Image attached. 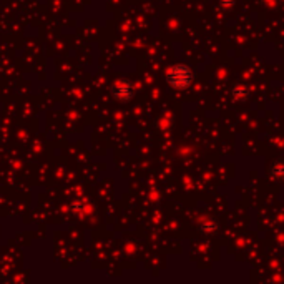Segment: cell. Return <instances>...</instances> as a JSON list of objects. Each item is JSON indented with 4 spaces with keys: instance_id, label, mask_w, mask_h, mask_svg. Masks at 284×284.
<instances>
[{
    "instance_id": "6da1fadb",
    "label": "cell",
    "mask_w": 284,
    "mask_h": 284,
    "mask_svg": "<svg viewBox=\"0 0 284 284\" xmlns=\"http://www.w3.org/2000/svg\"><path fill=\"white\" fill-rule=\"evenodd\" d=\"M193 78H195L193 70L186 63H176L166 72V82L170 83V87L174 90L188 88L191 85Z\"/></svg>"
},
{
    "instance_id": "7a4b0ae2",
    "label": "cell",
    "mask_w": 284,
    "mask_h": 284,
    "mask_svg": "<svg viewBox=\"0 0 284 284\" xmlns=\"http://www.w3.org/2000/svg\"><path fill=\"white\" fill-rule=\"evenodd\" d=\"M115 93H117V96L120 100H128L130 96L133 95V88L128 85V83H125V87L118 85L117 88H115Z\"/></svg>"
}]
</instances>
